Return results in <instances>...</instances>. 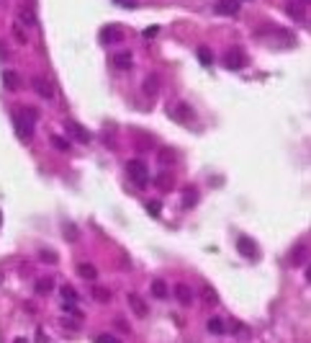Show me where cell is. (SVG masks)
<instances>
[{"instance_id":"603a6c76","label":"cell","mask_w":311,"mask_h":343,"mask_svg":"<svg viewBox=\"0 0 311 343\" xmlns=\"http://www.w3.org/2000/svg\"><path fill=\"white\" fill-rule=\"evenodd\" d=\"M306 261V245H298L293 253H291V263H296V266H301Z\"/></svg>"},{"instance_id":"74e56055","label":"cell","mask_w":311,"mask_h":343,"mask_svg":"<svg viewBox=\"0 0 311 343\" xmlns=\"http://www.w3.org/2000/svg\"><path fill=\"white\" fill-rule=\"evenodd\" d=\"M0 282H3V276H0Z\"/></svg>"},{"instance_id":"cb8c5ba5","label":"cell","mask_w":311,"mask_h":343,"mask_svg":"<svg viewBox=\"0 0 311 343\" xmlns=\"http://www.w3.org/2000/svg\"><path fill=\"white\" fill-rule=\"evenodd\" d=\"M62 297H65V302H72V304L77 302V292H75V289H72L70 284L62 286Z\"/></svg>"},{"instance_id":"ba28073f","label":"cell","mask_w":311,"mask_h":343,"mask_svg":"<svg viewBox=\"0 0 311 343\" xmlns=\"http://www.w3.org/2000/svg\"><path fill=\"white\" fill-rule=\"evenodd\" d=\"M111 62H113L116 70H131L134 57H131V52H116L113 57H111Z\"/></svg>"},{"instance_id":"9c48e42d","label":"cell","mask_w":311,"mask_h":343,"mask_svg":"<svg viewBox=\"0 0 311 343\" xmlns=\"http://www.w3.org/2000/svg\"><path fill=\"white\" fill-rule=\"evenodd\" d=\"M121 39H124V34L118 31V26H106V29H100V41L103 44H116Z\"/></svg>"},{"instance_id":"836d02e7","label":"cell","mask_w":311,"mask_h":343,"mask_svg":"<svg viewBox=\"0 0 311 343\" xmlns=\"http://www.w3.org/2000/svg\"><path fill=\"white\" fill-rule=\"evenodd\" d=\"M157 34H160V26H149V29H144V39H154Z\"/></svg>"},{"instance_id":"8fae6325","label":"cell","mask_w":311,"mask_h":343,"mask_svg":"<svg viewBox=\"0 0 311 343\" xmlns=\"http://www.w3.org/2000/svg\"><path fill=\"white\" fill-rule=\"evenodd\" d=\"M216 11L221 16H237V13H239V0H219Z\"/></svg>"},{"instance_id":"d6986e66","label":"cell","mask_w":311,"mask_h":343,"mask_svg":"<svg viewBox=\"0 0 311 343\" xmlns=\"http://www.w3.org/2000/svg\"><path fill=\"white\" fill-rule=\"evenodd\" d=\"M154 183H157L160 188H172V183H175V178H172V173H157V178H154Z\"/></svg>"},{"instance_id":"484cf974","label":"cell","mask_w":311,"mask_h":343,"mask_svg":"<svg viewBox=\"0 0 311 343\" xmlns=\"http://www.w3.org/2000/svg\"><path fill=\"white\" fill-rule=\"evenodd\" d=\"M208 330L211 333H224V320L221 318H211L208 320Z\"/></svg>"},{"instance_id":"9a60e30c","label":"cell","mask_w":311,"mask_h":343,"mask_svg":"<svg viewBox=\"0 0 311 343\" xmlns=\"http://www.w3.org/2000/svg\"><path fill=\"white\" fill-rule=\"evenodd\" d=\"M3 83L11 90H18V88H21V78H18L16 70H3Z\"/></svg>"},{"instance_id":"ffe728a7","label":"cell","mask_w":311,"mask_h":343,"mask_svg":"<svg viewBox=\"0 0 311 343\" xmlns=\"http://www.w3.org/2000/svg\"><path fill=\"white\" fill-rule=\"evenodd\" d=\"M18 16H21V23H26V26H36V16H34V11L29 5H23L21 11H18Z\"/></svg>"},{"instance_id":"52a82bcc","label":"cell","mask_w":311,"mask_h":343,"mask_svg":"<svg viewBox=\"0 0 311 343\" xmlns=\"http://www.w3.org/2000/svg\"><path fill=\"white\" fill-rule=\"evenodd\" d=\"M126 300H129V307H131V312L136 315V318H147V315H149V307H147V302H144L139 294H134V292H131L129 297H126Z\"/></svg>"},{"instance_id":"7a4b0ae2","label":"cell","mask_w":311,"mask_h":343,"mask_svg":"<svg viewBox=\"0 0 311 343\" xmlns=\"http://www.w3.org/2000/svg\"><path fill=\"white\" fill-rule=\"evenodd\" d=\"M237 250H239V256L250 258V261H257V256H260L257 242L252 238H247V235H239V238H237Z\"/></svg>"},{"instance_id":"6da1fadb","label":"cell","mask_w":311,"mask_h":343,"mask_svg":"<svg viewBox=\"0 0 311 343\" xmlns=\"http://www.w3.org/2000/svg\"><path fill=\"white\" fill-rule=\"evenodd\" d=\"M126 170H129V178H131L139 188H147V186H149V168H147V162H144V160H139V158L129 160Z\"/></svg>"},{"instance_id":"30bf717a","label":"cell","mask_w":311,"mask_h":343,"mask_svg":"<svg viewBox=\"0 0 311 343\" xmlns=\"http://www.w3.org/2000/svg\"><path fill=\"white\" fill-rule=\"evenodd\" d=\"M175 297H178V302L180 304H193V300H196V294H193V289H190L188 284H178L175 286Z\"/></svg>"},{"instance_id":"d590c367","label":"cell","mask_w":311,"mask_h":343,"mask_svg":"<svg viewBox=\"0 0 311 343\" xmlns=\"http://www.w3.org/2000/svg\"><path fill=\"white\" fill-rule=\"evenodd\" d=\"M118 5H124V8H134L136 5V0H116Z\"/></svg>"},{"instance_id":"5b68a950","label":"cell","mask_w":311,"mask_h":343,"mask_svg":"<svg viewBox=\"0 0 311 343\" xmlns=\"http://www.w3.org/2000/svg\"><path fill=\"white\" fill-rule=\"evenodd\" d=\"M224 65H226V70H242L247 65L244 52L242 49H229V52L224 54Z\"/></svg>"},{"instance_id":"7c38bea8","label":"cell","mask_w":311,"mask_h":343,"mask_svg":"<svg viewBox=\"0 0 311 343\" xmlns=\"http://www.w3.org/2000/svg\"><path fill=\"white\" fill-rule=\"evenodd\" d=\"M149 292H152L154 300H167L170 297V289H167V284H165L162 279H154V282L149 284Z\"/></svg>"},{"instance_id":"f546056e","label":"cell","mask_w":311,"mask_h":343,"mask_svg":"<svg viewBox=\"0 0 311 343\" xmlns=\"http://www.w3.org/2000/svg\"><path fill=\"white\" fill-rule=\"evenodd\" d=\"M203 300H206L208 304H216V300H219V297H216V292H214L211 286H203Z\"/></svg>"},{"instance_id":"5bb4252c","label":"cell","mask_w":311,"mask_h":343,"mask_svg":"<svg viewBox=\"0 0 311 343\" xmlns=\"http://www.w3.org/2000/svg\"><path fill=\"white\" fill-rule=\"evenodd\" d=\"M157 90H160V75L154 72V75L144 78V93H147V96H157Z\"/></svg>"},{"instance_id":"d6a6232c","label":"cell","mask_w":311,"mask_h":343,"mask_svg":"<svg viewBox=\"0 0 311 343\" xmlns=\"http://www.w3.org/2000/svg\"><path fill=\"white\" fill-rule=\"evenodd\" d=\"M95 343H121V341L113 338V336H108V333H100V336L95 338Z\"/></svg>"},{"instance_id":"ac0fdd59","label":"cell","mask_w":311,"mask_h":343,"mask_svg":"<svg viewBox=\"0 0 311 343\" xmlns=\"http://www.w3.org/2000/svg\"><path fill=\"white\" fill-rule=\"evenodd\" d=\"M77 274H80L82 279H88V282H93V279L98 276V271H95L93 263H80V266H77Z\"/></svg>"},{"instance_id":"e0dca14e","label":"cell","mask_w":311,"mask_h":343,"mask_svg":"<svg viewBox=\"0 0 311 343\" xmlns=\"http://www.w3.org/2000/svg\"><path fill=\"white\" fill-rule=\"evenodd\" d=\"M52 289H54L52 276H41V279H36V294H49Z\"/></svg>"},{"instance_id":"4316f807","label":"cell","mask_w":311,"mask_h":343,"mask_svg":"<svg viewBox=\"0 0 311 343\" xmlns=\"http://www.w3.org/2000/svg\"><path fill=\"white\" fill-rule=\"evenodd\" d=\"M160 162H162V165L175 162V152H172V150H160Z\"/></svg>"},{"instance_id":"7402d4cb","label":"cell","mask_w":311,"mask_h":343,"mask_svg":"<svg viewBox=\"0 0 311 343\" xmlns=\"http://www.w3.org/2000/svg\"><path fill=\"white\" fill-rule=\"evenodd\" d=\"M198 202V191L196 188H185V191H183V206H193Z\"/></svg>"},{"instance_id":"44dd1931","label":"cell","mask_w":311,"mask_h":343,"mask_svg":"<svg viewBox=\"0 0 311 343\" xmlns=\"http://www.w3.org/2000/svg\"><path fill=\"white\" fill-rule=\"evenodd\" d=\"M93 297L100 302V304H106V302H111V289H106V286H95L93 289Z\"/></svg>"},{"instance_id":"2e32d148","label":"cell","mask_w":311,"mask_h":343,"mask_svg":"<svg viewBox=\"0 0 311 343\" xmlns=\"http://www.w3.org/2000/svg\"><path fill=\"white\" fill-rule=\"evenodd\" d=\"M304 8H306L304 3H298V0H291V3H288V16L296 18V21H304V16H306Z\"/></svg>"},{"instance_id":"3957f363","label":"cell","mask_w":311,"mask_h":343,"mask_svg":"<svg viewBox=\"0 0 311 343\" xmlns=\"http://www.w3.org/2000/svg\"><path fill=\"white\" fill-rule=\"evenodd\" d=\"M170 119H175L180 124H190L196 119V114L188 103H175V106H170Z\"/></svg>"},{"instance_id":"83f0119b","label":"cell","mask_w":311,"mask_h":343,"mask_svg":"<svg viewBox=\"0 0 311 343\" xmlns=\"http://www.w3.org/2000/svg\"><path fill=\"white\" fill-rule=\"evenodd\" d=\"M198 60L203 62V65H211V62H214V57H211V52H208V47H201V49H198Z\"/></svg>"},{"instance_id":"4fadbf2b","label":"cell","mask_w":311,"mask_h":343,"mask_svg":"<svg viewBox=\"0 0 311 343\" xmlns=\"http://www.w3.org/2000/svg\"><path fill=\"white\" fill-rule=\"evenodd\" d=\"M67 129L75 134V140H77V142H82V144H88V142H90V134L85 132V126H80L77 121H67Z\"/></svg>"},{"instance_id":"1f68e13d","label":"cell","mask_w":311,"mask_h":343,"mask_svg":"<svg viewBox=\"0 0 311 343\" xmlns=\"http://www.w3.org/2000/svg\"><path fill=\"white\" fill-rule=\"evenodd\" d=\"M65 238H67V240H77V238H80L75 224H65Z\"/></svg>"},{"instance_id":"8992f818","label":"cell","mask_w":311,"mask_h":343,"mask_svg":"<svg viewBox=\"0 0 311 343\" xmlns=\"http://www.w3.org/2000/svg\"><path fill=\"white\" fill-rule=\"evenodd\" d=\"M13 124H16V132H18V137L21 140H31V134H34V121H29L23 114H18L13 116Z\"/></svg>"},{"instance_id":"277c9868","label":"cell","mask_w":311,"mask_h":343,"mask_svg":"<svg viewBox=\"0 0 311 343\" xmlns=\"http://www.w3.org/2000/svg\"><path fill=\"white\" fill-rule=\"evenodd\" d=\"M31 88H34L41 98H47V101H52V98H54V85L49 83L47 78H41V75H34V78H31Z\"/></svg>"},{"instance_id":"d4e9b609","label":"cell","mask_w":311,"mask_h":343,"mask_svg":"<svg viewBox=\"0 0 311 343\" xmlns=\"http://www.w3.org/2000/svg\"><path fill=\"white\" fill-rule=\"evenodd\" d=\"M52 144H54L57 150H62V152H70V142L62 140V137H57V134H52Z\"/></svg>"},{"instance_id":"4dcf8cb0","label":"cell","mask_w":311,"mask_h":343,"mask_svg":"<svg viewBox=\"0 0 311 343\" xmlns=\"http://www.w3.org/2000/svg\"><path fill=\"white\" fill-rule=\"evenodd\" d=\"M41 261H44V263H57V253H54V250H41Z\"/></svg>"},{"instance_id":"e575fe53","label":"cell","mask_w":311,"mask_h":343,"mask_svg":"<svg viewBox=\"0 0 311 343\" xmlns=\"http://www.w3.org/2000/svg\"><path fill=\"white\" fill-rule=\"evenodd\" d=\"M147 209H149L152 214H160V202H149V204H147Z\"/></svg>"},{"instance_id":"f1b7e54d","label":"cell","mask_w":311,"mask_h":343,"mask_svg":"<svg viewBox=\"0 0 311 343\" xmlns=\"http://www.w3.org/2000/svg\"><path fill=\"white\" fill-rule=\"evenodd\" d=\"M13 36H16V39L21 41V44H26V41H29V36L23 34V26H21V23H16V26H13Z\"/></svg>"},{"instance_id":"8d00e7d4","label":"cell","mask_w":311,"mask_h":343,"mask_svg":"<svg viewBox=\"0 0 311 343\" xmlns=\"http://www.w3.org/2000/svg\"><path fill=\"white\" fill-rule=\"evenodd\" d=\"M13 343H29V341H26V338H16Z\"/></svg>"}]
</instances>
